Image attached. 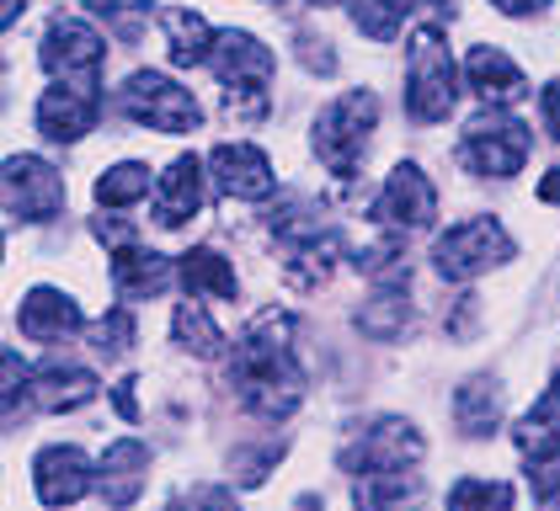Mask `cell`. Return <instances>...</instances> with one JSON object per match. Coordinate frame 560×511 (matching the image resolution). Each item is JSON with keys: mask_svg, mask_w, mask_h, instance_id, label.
Listing matches in <instances>:
<instances>
[{"mask_svg": "<svg viewBox=\"0 0 560 511\" xmlns=\"http://www.w3.org/2000/svg\"><path fill=\"white\" fill-rule=\"evenodd\" d=\"M172 283V261L161 251H139V246H118L113 251V288L124 298H155Z\"/></svg>", "mask_w": 560, "mask_h": 511, "instance_id": "44dd1931", "label": "cell"}, {"mask_svg": "<svg viewBox=\"0 0 560 511\" xmlns=\"http://www.w3.org/2000/svg\"><path fill=\"white\" fill-rule=\"evenodd\" d=\"M465 85L486 107H513V102H523V91H528L523 70L502 48H491V43H475L470 54H465Z\"/></svg>", "mask_w": 560, "mask_h": 511, "instance_id": "9a60e30c", "label": "cell"}, {"mask_svg": "<svg viewBox=\"0 0 560 511\" xmlns=\"http://www.w3.org/2000/svg\"><path fill=\"white\" fill-rule=\"evenodd\" d=\"M448 511H513L508 479H459L448 490Z\"/></svg>", "mask_w": 560, "mask_h": 511, "instance_id": "f546056e", "label": "cell"}, {"mask_svg": "<svg viewBox=\"0 0 560 511\" xmlns=\"http://www.w3.org/2000/svg\"><path fill=\"white\" fill-rule=\"evenodd\" d=\"M22 5H27V0H0V33H5L16 16H22Z\"/></svg>", "mask_w": 560, "mask_h": 511, "instance_id": "74e56055", "label": "cell"}, {"mask_svg": "<svg viewBox=\"0 0 560 511\" xmlns=\"http://www.w3.org/2000/svg\"><path fill=\"white\" fill-rule=\"evenodd\" d=\"M27 394H33V373H27V363H22L11 346H0V416H11Z\"/></svg>", "mask_w": 560, "mask_h": 511, "instance_id": "1f68e13d", "label": "cell"}, {"mask_svg": "<svg viewBox=\"0 0 560 511\" xmlns=\"http://www.w3.org/2000/svg\"><path fill=\"white\" fill-rule=\"evenodd\" d=\"M230 383H235L241 405L261 421H283L300 411L304 373L294 363V320L283 309H261L241 331L235 357H230Z\"/></svg>", "mask_w": 560, "mask_h": 511, "instance_id": "6da1fadb", "label": "cell"}, {"mask_svg": "<svg viewBox=\"0 0 560 511\" xmlns=\"http://www.w3.org/2000/svg\"><path fill=\"white\" fill-rule=\"evenodd\" d=\"M144 479H150V448H144V442H113V448L102 453L96 490H102V501L113 511L133 507L139 490H144Z\"/></svg>", "mask_w": 560, "mask_h": 511, "instance_id": "2e32d148", "label": "cell"}, {"mask_svg": "<svg viewBox=\"0 0 560 511\" xmlns=\"http://www.w3.org/2000/svg\"><path fill=\"white\" fill-rule=\"evenodd\" d=\"M144 192H150V166H139V161H124V166L96 176V203L102 209H129Z\"/></svg>", "mask_w": 560, "mask_h": 511, "instance_id": "83f0119b", "label": "cell"}, {"mask_svg": "<svg viewBox=\"0 0 560 511\" xmlns=\"http://www.w3.org/2000/svg\"><path fill=\"white\" fill-rule=\"evenodd\" d=\"M192 213H203V166L198 155H176L172 170L155 181V218L166 229H182Z\"/></svg>", "mask_w": 560, "mask_h": 511, "instance_id": "ac0fdd59", "label": "cell"}, {"mask_svg": "<svg viewBox=\"0 0 560 511\" xmlns=\"http://www.w3.org/2000/svg\"><path fill=\"white\" fill-rule=\"evenodd\" d=\"M118 112L133 118L139 128H155V133H192V128H203L198 96L187 85H176L172 75H155V70H139L118 91Z\"/></svg>", "mask_w": 560, "mask_h": 511, "instance_id": "5b68a950", "label": "cell"}, {"mask_svg": "<svg viewBox=\"0 0 560 511\" xmlns=\"http://www.w3.org/2000/svg\"><path fill=\"white\" fill-rule=\"evenodd\" d=\"M96 112H102V91H81V85H48L38 96V133L54 139V144H70L81 139L86 128H96Z\"/></svg>", "mask_w": 560, "mask_h": 511, "instance_id": "5bb4252c", "label": "cell"}, {"mask_svg": "<svg viewBox=\"0 0 560 511\" xmlns=\"http://www.w3.org/2000/svg\"><path fill=\"white\" fill-rule=\"evenodd\" d=\"M528 128L508 118L502 107H486L480 118H470L465 139H459V161L475 170V176H513L528 161Z\"/></svg>", "mask_w": 560, "mask_h": 511, "instance_id": "9c48e42d", "label": "cell"}, {"mask_svg": "<svg viewBox=\"0 0 560 511\" xmlns=\"http://www.w3.org/2000/svg\"><path fill=\"white\" fill-rule=\"evenodd\" d=\"M545 128L560 139V81L545 85Z\"/></svg>", "mask_w": 560, "mask_h": 511, "instance_id": "d590c367", "label": "cell"}, {"mask_svg": "<svg viewBox=\"0 0 560 511\" xmlns=\"http://www.w3.org/2000/svg\"><path fill=\"white\" fill-rule=\"evenodd\" d=\"M209 170H214L219 192L235 198V203H261V198L278 192V176H272V166H267V155L257 144H219L209 155Z\"/></svg>", "mask_w": 560, "mask_h": 511, "instance_id": "7c38bea8", "label": "cell"}, {"mask_svg": "<svg viewBox=\"0 0 560 511\" xmlns=\"http://www.w3.org/2000/svg\"><path fill=\"white\" fill-rule=\"evenodd\" d=\"M374 123H380V96L374 91H342L320 123H315V155L326 161V170L337 181H352L363 170V150L374 139Z\"/></svg>", "mask_w": 560, "mask_h": 511, "instance_id": "3957f363", "label": "cell"}, {"mask_svg": "<svg viewBox=\"0 0 560 511\" xmlns=\"http://www.w3.org/2000/svg\"><path fill=\"white\" fill-rule=\"evenodd\" d=\"M422 431L411 421H395V416H385V421L374 426H358L352 437H347L342 448V468L347 474H395V468H411L417 459H422Z\"/></svg>", "mask_w": 560, "mask_h": 511, "instance_id": "30bf717a", "label": "cell"}, {"mask_svg": "<svg viewBox=\"0 0 560 511\" xmlns=\"http://www.w3.org/2000/svg\"><path fill=\"white\" fill-rule=\"evenodd\" d=\"M161 27H166V43H172V64H182V70H192V64H209V54H214V38H219V33H209V22H203L198 11L166 5V11H161Z\"/></svg>", "mask_w": 560, "mask_h": 511, "instance_id": "7402d4cb", "label": "cell"}, {"mask_svg": "<svg viewBox=\"0 0 560 511\" xmlns=\"http://www.w3.org/2000/svg\"><path fill=\"white\" fill-rule=\"evenodd\" d=\"M459 102V75L448 59V43L438 27L411 33V64H406V112L417 123H443Z\"/></svg>", "mask_w": 560, "mask_h": 511, "instance_id": "277c9868", "label": "cell"}, {"mask_svg": "<svg viewBox=\"0 0 560 511\" xmlns=\"http://www.w3.org/2000/svg\"><path fill=\"white\" fill-rule=\"evenodd\" d=\"M86 11L91 16H102V22H113V33L129 43V48L144 38V22L155 16L150 0H86Z\"/></svg>", "mask_w": 560, "mask_h": 511, "instance_id": "4dcf8cb0", "label": "cell"}, {"mask_svg": "<svg viewBox=\"0 0 560 511\" xmlns=\"http://www.w3.org/2000/svg\"><path fill=\"white\" fill-rule=\"evenodd\" d=\"M91 341H96V352L124 357V352L133 346V314H129V309H107V314L91 325Z\"/></svg>", "mask_w": 560, "mask_h": 511, "instance_id": "d6a6232c", "label": "cell"}, {"mask_svg": "<svg viewBox=\"0 0 560 511\" xmlns=\"http://www.w3.org/2000/svg\"><path fill=\"white\" fill-rule=\"evenodd\" d=\"M91 479H96V468H91L86 453H81V448H70V442L44 448V453L33 459V490H38V501L54 507V511L75 507V501L91 490Z\"/></svg>", "mask_w": 560, "mask_h": 511, "instance_id": "4fadbf2b", "label": "cell"}, {"mask_svg": "<svg viewBox=\"0 0 560 511\" xmlns=\"http://www.w3.org/2000/svg\"><path fill=\"white\" fill-rule=\"evenodd\" d=\"M374 213H380V224H389V229H428L432 218H438V192H432L428 170L422 166H395L385 181V192H380V203H374Z\"/></svg>", "mask_w": 560, "mask_h": 511, "instance_id": "8fae6325", "label": "cell"}, {"mask_svg": "<svg viewBox=\"0 0 560 511\" xmlns=\"http://www.w3.org/2000/svg\"><path fill=\"white\" fill-rule=\"evenodd\" d=\"M172 336L182 341V352H192V357H219L224 352V336H219V325L198 309V304H176L172 314Z\"/></svg>", "mask_w": 560, "mask_h": 511, "instance_id": "4316f807", "label": "cell"}, {"mask_svg": "<svg viewBox=\"0 0 560 511\" xmlns=\"http://www.w3.org/2000/svg\"><path fill=\"white\" fill-rule=\"evenodd\" d=\"M176 277H182V288L192 298H235L241 294L235 266H230L219 251H187L182 266H176Z\"/></svg>", "mask_w": 560, "mask_h": 511, "instance_id": "603a6c76", "label": "cell"}, {"mask_svg": "<svg viewBox=\"0 0 560 511\" xmlns=\"http://www.w3.org/2000/svg\"><path fill=\"white\" fill-rule=\"evenodd\" d=\"M508 255H513L508 229H502L491 213H475V218L454 224V229L432 246V266H438V277H448V283H470L480 272L502 266Z\"/></svg>", "mask_w": 560, "mask_h": 511, "instance_id": "8992f818", "label": "cell"}, {"mask_svg": "<svg viewBox=\"0 0 560 511\" xmlns=\"http://www.w3.org/2000/svg\"><path fill=\"white\" fill-rule=\"evenodd\" d=\"M16 325L27 331V341H44V346H59L81 331V309L75 298L59 294V288H33L16 309Z\"/></svg>", "mask_w": 560, "mask_h": 511, "instance_id": "e0dca14e", "label": "cell"}, {"mask_svg": "<svg viewBox=\"0 0 560 511\" xmlns=\"http://www.w3.org/2000/svg\"><path fill=\"white\" fill-rule=\"evenodd\" d=\"M33 400L44 411H81L96 400V373L81 368V363H38L33 368Z\"/></svg>", "mask_w": 560, "mask_h": 511, "instance_id": "d6986e66", "label": "cell"}, {"mask_svg": "<svg viewBox=\"0 0 560 511\" xmlns=\"http://www.w3.org/2000/svg\"><path fill=\"white\" fill-rule=\"evenodd\" d=\"M406 314H411L406 288H380V294L358 309V325H363L374 341H395L400 336V325H406Z\"/></svg>", "mask_w": 560, "mask_h": 511, "instance_id": "484cf974", "label": "cell"}, {"mask_svg": "<svg viewBox=\"0 0 560 511\" xmlns=\"http://www.w3.org/2000/svg\"><path fill=\"white\" fill-rule=\"evenodd\" d=\"M406 11H411V0H352V22H358V33L374 43H389L400 33V22H406Z\"/></svg>", "mask_w": 560, "mask_h": 511, "instance_id": "f1b7e54d", "label": "cell"}, {"mask_svg": "<svg viewBox=\"0 0 560 511\" xmlns=\"http://www.w3.org/2000/svg\"><path fill=\"white\" fill-rule=\"evenodd\" d=\"M432 5H448V0H432Z\"/></svg>", "mask_w": 560, "mask_h": 511, "instance_id": "60d3db41", "label": "cell"}, {"mask_svg": "<svg viewBox=\"0 0 560 511\" xmlns=\"http://www.w3.org/2000/svg\"><path fill=\"white\" fill-rule=\"evenodd\" d=\"M0 209L16 213L22 224H54L65 213V176L38 155L0 161Z\"/></svg>", "mask_w": 560, "mask_h": 511, "instance_id": "ba28073f", "label": "cell"}, {"mask_svg": "<svg viewBox=\"0 0 560 511\" xmlns=\"http://www.w3.org/2000/svg\"><path fill=\"white\" fill-rule=\"evenodd\" d=\"M539 203H560V166L539 181Z\"/></svg>", "mask_w": 560, "mask_h": 511, "instance_id": "8d00e7d4", "label": "cell"}, {"mask_svg": "<svg viewBox=\"0 0 560 511\" xmlns=\"http://www.w3.org/2000/svg\"><path fill=\"white\" fill-rule=\"evenodd\" d=\"M300 511H320V496H300Z\"/></svg>", "mask_w": 560, "mask_h": 511, "instance_id": "f35d334b", "label": "cell"}, {"mask_svg": "<svg viewBox=\"0 0 560 511\" xmlns=\"http://www.w3.org/2000/svg\"><path fill=\"white\" fill-rule=\"evenodd\" d=\"M454 416H459V426H465L470 437L497 431V421H502V389H497L491 379L459 383V394H454Z\"/></svg>", "mask_w": 560, "mask_h": 511, "instance_id": "cb8c5ba5", "label": "cell"}, {"mask_svg": "<svg viewBox=\"0 0 560 511\" xmlns=\"http://www.w3.org/2000/svg\"><path fill=\"white\" fill-rule=\"evenodd\" d=\"M172 511H241V507H235V496L219 490V485H192V490H182L172 501Z\"/></svg>", "mask_w": 560, "mask_h": 511, "instance_id": "836d02e7", "label": "cell"}, {"mask_svg": "<svg viewBox=\"0 0 560 511\" xmlns=\"http://www.w3.org/2000/svg\"><path fill=\"white\" fill-rule=\"evenodd\" d=\"M209 70H214L219 85H224V112H230V123H261V118H267V81H272V70H278V59H272L267 43L252 38V33H241V27H230V33L214 38Z\"/></svg>", "mask_w": 560, "mask_h": 511, "instance_id": "7a4b0ae2", "label": "cell"}, {"mask_svg": "<svg viewBox=\"0 0 560 511\" xmlns=\"http://www.w3.org/2000/svg\"><path fill=\"white\" fill-rule=\"evenodd\" d=\"M411 496H417L411 468H395V474H358V479H352V501H358V511H395L400 501H411Z\"/></svg>", "mask_w": 560, "mask_h": 511, "instance_id": "d4e9b609", "label": "cell"}, {"mask_svg": "<svg viewBox=\"0 0 560 511\" xmlns=\"http://www.w3.org/2000/svg\"><path fill=\"white\" fill-rule=\"evenodd\" d=\"M304 5H337V0H304Z\"/></svg>", "mask_w": 560, "mask_h": 511, "instance_id": "ab89813d", "label": "cell"}, {"mask_svg": "<svg viewBox=\"0 0 560 511\" xmlns=\"http://www.w3.org/2000/svg\"><path fill=\"white\" fill-rule=\"evenodd\" d=\"M44 70L59 85H81V91H102V64H107V43L102 33L81 22V16H54L38 48Z\"/></svg>", "mask_w": 560, "mask_h": 511, "instance_id": "52a82bcc", "label": "cell"}, {"mask_svg": "<svg viewBox=\"0 0 560 511\" xmlns=\"http://www.w3.org/2000/svg\"><path fill=\"white\" fill-rule=\"evenodd\" d=\"M502 16H539V11H550V0H491Z\"/></svg>", "mask_w": 560, "mask_h": 511, "instance_id": "e575fe53", "label": "cell"}, {"mask_svg": "<svg viewBox=\"0 0 560 511\" xmlns=\"http://www.w3.org/2000/svg\"><path fill=\"white\" fill-rule=\"evenodd\" d=\"M513 442L528 464H560V373L545 389V400L513 426Z\"/></svg>", "mask_w": 560, "mask_h": 511, "instance_id": "ffe728a7", "label": "cell"}]
</instances>
